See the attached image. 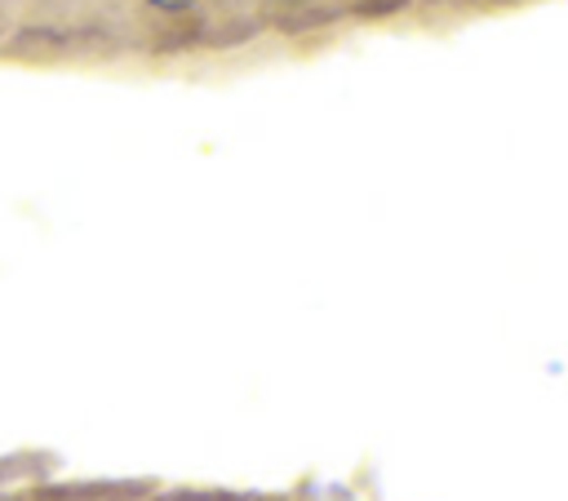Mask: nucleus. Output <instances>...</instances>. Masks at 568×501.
<instances>
[{
    "mask_svg": "<svg viewBox=\"0 0 568 501\" xmlns=\"http://www.w3.org/2000/svg\"><path fill=\"white\" fill-rule=\"evenodd\" d=\"M151 4H155V9H186L191 0H151Z\"/></svg>",
    "mask_w": 568,
    "mask_h": 501,
    "instance_id": "1",
    "label": "nucleus"
}]
</instances>
